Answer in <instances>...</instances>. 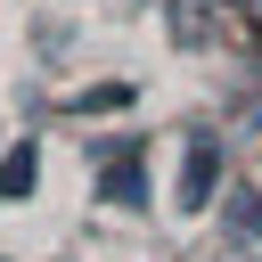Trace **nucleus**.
Masks as SVG:
<instances>
[{"label":"nucleus","instance_id":"f257e3e1","mask_svg":"<svg viewBox=\"0 0 262 262\" xmlns=\"http://www.w3.org/2000/svg\"><path fill=\"white\" fill-rule=\"evenodd\" d=\"M98 188H106V205H123V213H131V205H147V180H139V139H115V147H106V180H98Z\"/></svg>","mask_w":262,"mask_h":262},{"label":"nucleus","instance_id":"f03ea898","mask_svg":"<svg viewBox=\"0 0 262 262\" xmlns=\"http://www.w3.org/2000/svg\"><path fill=\"white\" fill-rule=\"evenodd\" d=\"M213 172H221V156H213V139H196L188 164H180V213H205L213 205Z\"/></svg>","mask_w":262,"mask_h":262},{"label":"nucleus","instance_id":"7ed1b4c3","mask_svg":"<svg viewBox=\"0 0 262 262\" xmlns=\"http://www.w3.org/2000/svg\"><path fill=\"white\" fill-rule=\"evenodd\" d=\"M33 180H41V156H33V139H25V147H8V156H0V205H25V196H33Z\"/></svg>","mask_w":262,"mask_h":262},{"label":"nucleus","instance_id":"20e7f679","mask_svg":"<svg viewBox=\"0 0 262 262\" xmlns=\"http://www.w3.org/2000/svg\"><path fill=\"white\" fill-rule=\"evenodd\" d=\"M221 213H229V229H237V237H262V188H237Z\"/></svg>","mask_w":262,"mask_h":262},{"label":"nucleus","instance_id":"39448f33","mask_svg":"<svg viewBox=\"0 0 262 262\" xmlns=\"http://www.w3.org/2000/svg\"><path fill=\"white\" fill-rule=\"evenodd\" d=\"M0 262H8V254H0Z\"/></svg>","mask_w":262,"mask_h":262}]
</instances>
